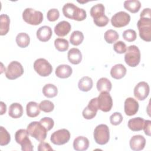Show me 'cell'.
<instances>
[{"label":"cell","mask_w":151,"mask_h":151,"mask_svg":"<svg viewBox=\"0 0 151 151\" xmlns=\"http://www.w3.org/2000/svg\"><path fill=\"white\" fill-rule=\"evenodd\" d=\"M140 18L137 21V26L140 37L144 41H151V11L149 8H145L140 14Z\"/></svg>","instance_id":"cell-1"},{"label":"cell","mask_w":151,"mask_h":151,"mask_svg":"<svg viewBox=\"0 0 151 151\" xmlns=\"http://www.w3.org/2000/svg\"><path fill=\"white\" fill-rule=\"evenodd\" d=\"M62 11L65 17L78 21L84 20L87 17L86 11L84 9L78 8L73 3L65 4Z\"/></svg>","instance_id":"cell-2"},{"label":"cell","mask_w":151,"mask_h":151,"mask_svg":"<svg viewBox=\"0 0 151 151\" xmlns=\"http://www.w3.org/2000/svg\"><path fill=\"white\" fill-rule=\"evenodd\" d=\"M29 134L39 142L44 141L47 137V130L40 122H32L27 126Z\"/></svg>","instance_id":"cell-3"},{"label":"cell","mask_w":151,"mask_h":151,"mask_svg":"<svg viewBox=\"0 0 151 151\" xmlns=\"http://www.w3.org/2000/svg\"><path fill=\"white\" fill-rule=\"evenodd\" d=\"M22 18L28 24L38 25L43 21V14L41 11L27 8L22 12Z\"/></svg>","instance_id":"cell-4"},{"label":"cell","mask_w":151,"mask_h":151,"mask_svg":"<svg viewBox=\"0 0 151 151\" xmlns=\"http://www.w3.org/2000/svg\"><path fill=\"white\" fill-rule=\"evenodd\" d=\"M140 52L139 48L134 45H130L127 48L124 55V61L130 67H136L140 61Z\"/></svg>","instance_id":"cell-5"},{"label":"cell","mask_w":151,"mask_h":151,"mask_svg":"<svg viewBox=\"0 0 151 151\" xmlns=\"http://www.w3.org/2000/svg\"><path fill=\"white\" fill-rule=\"evenodd\" d=\"M94 139L95 142L100 145L106 144L110 139L109 127L104 124H101L96 126L94 130Z\"/></svg>","instance_id":"cell-6"},{"label":"cell","mask_w":151,"mask_h":151,"mask_svg":"<svg viewBox=\"0 0 151 151\" xmlns=\"http://www.w3.org/2000/svg\"><path fill=\"white\" fill-rule=\"evenodd\" d=\"M29 133L27 130L19 129L15 134V141L21 146V150L24 151L33 150V145L29 140Z\"/></svg>","instance_id":"cell-7"},{"label":"cell","mask_w":151,"mask_h":151,"mask_svg":"<svg viewBox=\"0 0 151 151\" xmlns=\"http://www.w3.org/2000/svg\"><path fill=\"white\" fill-rule=\"evenodd\" d=\"M34 68L38 74L42 77H47L51 74L52 67L51 64L45 58L37 59L34 63Z\"/></svg>","instance_id":"cell-8"},{"label":"cell","mask_w":151,"mask_h":151,"mask_svg":"<svg viewBox=\"0 0 151 151\" xmlns=\"http://www.w3.org/2000/svg\"><path fill=\"white\" fill-rule=\"evenodd\" d=\"M24 73V68L18 61L11 62L5 70V76L8 79L15 80L21 76Z\"/></svg>","instance_id":"cell-9"},{"label":"cell","mask_w":151,"mask_h":151,"mask_svg":"<svg viewBox=\"0 0 151 151\" xmlns=\"http://www.w3.org/2000/svg\"><path fill=\"white\" fill-rule=\"evenodd\" d=\"M97 98L99 109L103 112H108L111 110L113 106V100L109 92H101Z\"/></svg>","instance_id":"cell-10"},{"label":"cell","mask_w":151,"mask_h":151,"mask_svg":"<svg viewBox=\"0 0 151 151\" xmlns=\"http://www.w3.org/2000/svg\"><path fill=\"white\" fill-rule=\"evenodd\" d=\"M70 139V133L65 129H62L54 132L51 135V142L56 145H62L67 143Z\"/></svg>","instance_id":"cell-11"},{"label":"cell","mask_w":151,"mask_h":151,"mask_svg":"<svg viewBox=\"0 0 151 151\" xmlns=\"http://www.w3.org/2000/svg\"><path fill=\"white\" fill-rule=\"evenodd\" d=\"M130 21V16L124 11H120L113 15L111 18V25L116 28L126 26Z\"/></svg>","instance_id":"cell-12"},{"label":"cell","mask_w":151,"mask_h":151,"mask_svg":"<svg viewBox=\"0 0 151 151\" xmlns=\"http://www.w3.org/2000/svg\"><path fill=\"white\" fill-rule=\"evenodd\" d=\"M150 91V87L147 83L140 81L134 87L133 93L134 97L139 100H144L148 96Z\"/></svg>","instance_id":"cell-13"},{"label":"cell","mask_w":151,"mask_h":151,"mask_svg":"<svg viewBox=\"0 0 151 151\" xmlns=\"http://www.w3.org/2000/svg\"><path fill=\"white\" fill-rule=\"evenodd\" d=\"M98 109L97 98L95 97L89 101L88 106L84 109L82 113L83 117L87 120L93 119L96 116Z\"/></svg>","instance_id":"cell-14"},{"label":"cell","mask_w":151,"mask_h":151,"mask_svg":"<svg viewBox=\"0 0 151 151\" xmlns=\"http://www.w3.org/2000/svg\"><path fill=\"white\" fill-rule=\"evenodd\" d=\"M139 107V103L137 100L132 97H128L124 101V113L129 116L136 114L138 111Z\"/></svg>","instance_id":"cell-15"},{"label":"cell","mask_w":151,"mask_h":151,"mask_svg":"<svg viewBox=\"0 0 151 151\" xmlns=\"http://www.w3.org/2000/svg\"><path fill=\"white\" fill-rule=\"evenodd\" d=\"M129 145L131 149L133 150H142L145 146L146 139L142 135H134L131 137L129 142Z\"/></svg>","instance_id":"cell-16"},{"label":"cell","mask_w":151,"mask_h":151,"mask_svg":"<svg viewBox=\"0 0 151 151\" xmlns=\"http://www.w3.org/2000/svg\"><path fill=\"white\" fill-rule=\"evenodd\" d=\"M71 29V24L66 21L59 22L54 27V32L58 37L67 35Z\"/></svg>","instance_id":"cell-17"},{"label":"cell","mask_w":151,"mask_h":151,"mask_svg":"<svg viewBox=\"0 0 151 151\" xmlns=\"http://www.w3.org/2000/svg\"><path fill=\"white\" fill-rule=\"evenodd\" d=\"M52 32L51 28L47 25L42 26L37 31V37L42 42H47L49 41L52 36Z\"/></svg>","instance_id":"cell-18"},{"label":"cell","mask_w":151,"mask_h":151,"mask_svg":"<svg viewBox=\"0 0 151 151\" xmlns=\"http://www.w3.org/2000/svg\"><path fill=\"white\" fill-rule=\"evenodd\" d=\"M89 146V140L84 136H78L73 141V147L77 151L86 150Z\"/></svg>","instance_id":"cell-19"},{"label":"cell","mask_w":151,"mask_h":151,"mask_svg":"<svg viewBox=\"0 0 151 151\" xmlns=\"http://www.w3.org/2000/svg\"><path fill=\"white\" fill-rule=\"evenodd\" d=\"M126 68L122 64H117L114 65L110 70L111 76L117 80L122 78L126 74Z\"/></svg>","instance_id":"cell-20"},{"label":"cell","mask_w":151,"mask_h":151,"mask_svg":"<svg viewBox=\"0 0 151 151\" xmlns=\"http://www.w3.org/2000/svg\"><path fill=\"white\" fill-rule=\"evenodd\" d=\"M73 73L72 68L67 64L59 65L55 69V75L61 78H67L69 77Z\"/></svg>","instance_id":"cell-21"},{"label":"cell","mask_w":151,"mask_h":151,"mask_svg":"<svg viewBox=\"0 0 151 151\" xmlns=\"http://www.w3.org/2000/svg\"><path fill=\"white\" fill-rule=\"evenodd\" d=\"M68 61L73 64H78L82 60V54L79 49L71 48L67 54Z\"/></svg>","instance_id":"cell-22"},{"label":"cell","mask_w":151,"mask_h":151,"mask_svg":"<svg viewBox=\"0 0 151 151\" xmlns=\"http://www.w3.org/2000/svg\"><path fill=\"white\" fill-rule=\"evenodd\" d=\"M145 119L142 117H134L130 119L128 122V127L133 132L140 131L143 129Z\"/></svg>","instance_id":"cell-23"},{"label":"cell","mask_w":151,"mask_h":151,"mask_svg":"<svg viewBox=\"0 0 151 151\" xmlns=\"http://www.w3.org/2000/svg\"><path fill=\"white\" fill-rule=\"evenodd\" d=\"M8 114L12 118H19L23 114V107L21 104L18 103H14L9 106Z\"/></svg>","instance_id":"cell-24"},{"label":"cell","mask_w":151,"mask_h":151,"mask_svg":"<svg viewBox=\"0 0 151 151\" xmlns=\"http://www.w3.org/2000/svg\"><path fill=\"white\" fill-rule=\"evenodd\" d=\"M93 85V82L91 78L88 76H84L82 77L78 83V88L84 92H87L90 91Z\"/></svg>","instance_id":"cell-25"},{"label":"cell","mask_w":151,"mask_h":151,"mask_svg":"<svg viewBox=\"0 0 151 151\" xmlns=\"http://www.w3.org/2000/svg\"><path fill=\"white\" fill-rule=\"evenodd\" d=\"M27 114L29 117H35L40 113V106L35 101H29L26 106Z\"/></svg>","instance_id":"cell-26"},{"label":"cell","mask_w":151,"mask_h":151,"mask_svg":"<svg viewBox=\"0 0 151 151\" xmlns=\"http://www.w3.org/2000/svg\"><path fill=\"white\" fill-rule=\"evenodd\" d=\"M10 18L6 14H1L0 15V35H6L9 29Z\"/></svg>","instance_id":"cell-27"},{"label":"cell","mask_w":151,"mask_h":151,"mask_svg":"<svg viewBox=\"0 0 151 151\" xmlns=\"http://www.w3.org/2000/svg\"><path fill=\"white\" fill-rule=\"evenodd\" d=\"M96 86L98 91L100 92H109L111 89L112 84L108 78L106 77H101L97 81Z\"/></svg>","instance_id":"cell-28"},{"label":"cell","mask_w":151,"mask_h":151,"mask_svg":"<svg viewBox=\"0 0 151 151\" xmlns=\"http://www.w3.org/2000/svg\"><path fill=\"white\" fill-rule=\"evenodd\" d=\"M105 8L102 4H97L93 6L90 9V15L93 18V19H96L105 15Z\"/></svg>","instance_id":"cell-29"},{"label":"cell","mask_w":151,"mask_h":151,"mask_svg":"<svg viewBox=\"0 0 151 151\" xmlns=\"http://www.w3.org/2000/svg\"><path fill=\"white\" fill-rule=\"evenodd\" d=\"M123 5L124 8L131 13H136L141 7V3L138 0H127L124 2Z\"/></svg>","instance_id":"cell-30"},{"label":"cell","mask_w":151,"mask_h":151,"mask_svg":"<svg viewBox=\"0 0 151 151\" xmlns=\"http://www.w3.org/2000/svg\"><path fill=\"white\" fill-rule=\"evenodd\" d=\"M16 42L20 48H25L30 42V38L25 32H20L16 37Z\"/></svg>","instance_id":"cell-31"},{"label":"cell","mask_w":151,"mask_h":151,"mask_svg":"<svg viewBox=\"0 0 151 151\" xmlns=\"http://www.w3.org/2000/svg\"><path fill=\"white\" fill-rule=\"evenodd\" d=\"M42 93L46 97L52 98L57 95L58 89L52 84H47L42 88Z\"/></svg>","instance_id":"cell-32"},{"label":"cell","mask_w":151,"mask_h":151,"mask_svg":"<svg viewBox=\"0 0 151 151\" xmlns=\"http://www.w3.org/2000/svg\"><path fill=\"white\" fill-rule=\"evenodd\" d=\"M84 40V35L80 31H73L70 37V42L73 45L77 46L82 43Z\"/></svg>","instance_id":"cell-33"},{"label":"cell","mask_w":151,"mask_h":151,"mask_svg":"<svg viewBox=\"0 0 151 151\" xmlns=\"http://www.w3.org/2000/svg\"><path fill=\"white\" fill-rule=\"evenodd\" d=\"M54 45L58 51L63 52L68 50L69 47V43L68 41L64 38H58L54 41Z\"/></svg>","instance_id":"cell-34"},{"label":"cell","mask_w":151,"mask_h":151,"mask_svg":"<svg viewBox=\"0 0 151 151\" xmlns=\"http://www.w3.org/2000/svg\"><path fill=\"white\" fill-rule=\"evenodd\" d=\"M104 38L107 43L113 44L118 40L119 34L115 30L110 29L105 32Z\"/></svg>","instance_id":"cell-35"},{"label":"cell","mask_w":151,"mask_h":151,"mask_svg":"<svg viewBox=\"0 0 151 151\" xmlns=\"http://www.w3.org/2000/svg\"><path fill=\"white\" fill-rule=\"evenodd\" d=\"M11 140V136L8 131L2 126H1L0 132V145H7Z\"/></svg>","instance_id":"cell-36"},{"label":"cell","mask_w":151,"mask_h":151,"mask_svg":"<svg viewBox=\"0 0 151 151\" xmlns=\"http://www.w3.org/2000/svg\"><path fill=\"white\" fill-rule=\"evenodd\" d=\"M39 106L40 110L45 113L51 112L54 109V105L53 103L47 100H42V101H41Z\"/></svg>","instance_id":"cell-37"},{"label":"cell","mask_w":151,"mask_h":151,"mask_svg":"<svg viewBox=\"0 0 151 151\" xmlns=\"http://www.w3.org/2000/svg\"><path fill=\"white\" fill-rule=\"evenodd\" d=\"M136 31L132 29H126L123 32V37L124 40L128 42L134 41L136 39Z\"/></svg>","instance_id":"cell-38"},{"label":"cell","mask_w":151,"mask_h":151,"mask_svg":"<svg viewBox=\"0 0 151 151\" xmlns=\"http://www.w3.org/2000/svg\"><path fill=\"white\" fill-rule=\"evenodd\" d=\"M123 121V116L119 112H114L110 117V122L112 125L117 126Z\"/></svg>","instance_id":"cell-39"},{"label":"cell","mask_w":151,"mask_h":151,"mask_svg":"<svg viewBox=\"0 0 151 151\" xmlns=\"http://www.w3.org/2000/svg\"><path fill=\"white\" fill-rule=\"evenodd\" d=\"M113 50L118 54H123L126 52L127 50V47L124 42L119 41L114 44Z\"/></svg>","instance_id":"cell-40"},{"label":"cell","mask_w":151,"mask_h":151,"mask_svg":"<svg viewBox=\"0 0 151 151\" xmlns=\"http://www.w3.org/2000/svg\"><path fill=\"white\" fill-rule=\"evenodd\" d=\"M40 122L47 130V131H49L52 129L54 125V122L53 119L48 117H45L41 119L40 120Z\"/></svg>","instance_id":"cell-41"},{"label":"cell","mask_w":151,"mask_h":151,"mask_svg":"<svg viewBox=\"0 0 151 151\" xmlns=\"http://www.w3.org/2000/svg\"><path fill=\"white\" fill-rule=\"evenodd\" d=\"M60 17V12L56 8H52L50 9L47 14V17L48 21L51 22L55 21L58 19Z\"/></svg>","instance_id":"cell-42"},{"label":"cell","mask_w":151,"mask_h":151,"mask_svg":"<svg viewBox=\"0 0 151 151\" xmlns=\"http://www.w3.org/2000/svg\"><path fill=\"white\" fill-rule=\"evenodd\" d=\"M109 19L106 15L98 19H93V22H94V24L97 26L100 27H105L106 25H107V24L109 23Z\"/></svg>","instance_id":"cell-43"},{"label":"cell","mask_w":151,"mask_h":151,"mask_svg":"<svg viewBox=\"0 0 151 151\" xmlns=\"http://www.w3.org/2000/svg\"><path fill=\"white\" fill-rule=\"evenodd\" d=\"M38 151H52L53 149L51 147L50 145L48 143H46L44 142H41L40 143L38 146Z\"/></svg>","instance_id":"cell-44"},{"label":"cell","mask_w":151,"mask_h":151,"mask_svg":"<svg viewBox=\"0 0 151 151\" xmlns=\"http://www.w3.org/2000/svg\"><path fill=\"white\" fill-rule=\"evenodd\" d=\"M150 127H151V121L149 120H145L143 129L144 130V132H145V134H146L149 136H150V135H151Z\"/></svg>","instance_id":"cell-45"},{"label":"cell","mask_w":151,"mask_h":151,"mask_svg":"<svg viewBox=\"0 0 151 151\" xmlns=\"http://www.w3.org/2000/svg\"><path fill=\"white\" fill-rule=\"evenodd\" d=\"M0 103H1V115H2L6 113V106L3 101H1Z\"/></svg>","instance_id":"cell-46"}]
</instances>
